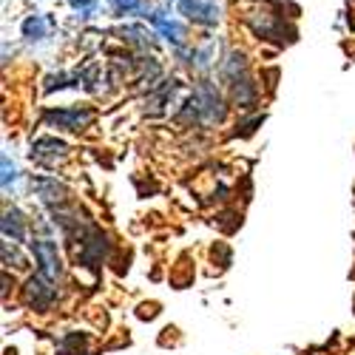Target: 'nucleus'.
Returning a JSON list of instances; mask_svg holds the SVG:
<instances>
[{
	"label": "nucleus",
	"instance_id": "f257e3e1",
	"mask_svg": "<svg viewBox=\"0 0 355 355\" xmlns=\"http://www.w3.org/2000/svg\"><path fill=\"white\" fill-rule=\"evenodd\" d=\"M236 3L242 6V20L256 35V40H268L276 46L295 40V28L282 15L276 0H236Z\"/></svg>",
	"mask_w": 355,
	"mask_h": 355
},
{
	"label": "nucleus",
	"instance_id": "f03ea898",
	"mask_svg": "<svg viewBox=\"0 0 355 355\" xmlns=\"http://www.w3.org/2000/svg\"><path fill=\"white\" fill-rule=\"evenodd\" d=\"M23 302L32 310H49L57 302V282L43 273L32 276L23 287Z\"/></svg>",
	"mask_w": 355,
	"mask_h": 355
},
{
	"label": "nucleus",
	"instance_id": "7ed1b4c3",
	"mask_svg": "<svg viewBox=\"0 0 355 355\" xmlns=\"http://www.w3.org/2000/svg\"><path fill=\"white\" fill-rule=\"evenodd\" d=\"M43 120L51 128H60V131H83L94 120V111L85 108V105L83 108H49L43 114Z\"/></svg>",
	"mask_w": 355,
	"mask_h": 355
},
{
	"label": "nucleus",
	"instance_id": "20e7f679",
	"mask_svg": "<svg viewBox=\"0 0 355 355\" xmlns=\"http://www.w3.org/2000/svg\"><path fill=\"white\" fill-rule=\"evenodd\" d=\"M142 17H145V20H151L154 28L159 32V37H165L173 49H185V46H188V32H185V26H182V23H176L173 17H168L165 12H148V9H145Z\"/></svg>",
	"mask_w": 355,
	"mask_h": 355
},
{
	"label": "nucleus",
	"instance_id": "39448f33",
	"mask_svg": "<svg viewBox=\"0 0 355 355\" xmlns=\"http://www.w3.org/2000/svg\"><path fill=\"white\" fill-rule=\"evenodd\" d=\"M180 12L199 23V26H216L219 23V6H216V0H180Z\"/></svg>",
	"mask_w": 355,
	"mask_h": 355
},
{
	"label": "nucleus",
	"instance_id": "423d86ee",
	"mask_svg": "<svg viewBox=\"0 0 355 355\" xmlns=\"http://www.w3.org/2000/svg\"><path fill=\"white\" fill-rule=\"evenodd\" d=\"M32 253H35V259H37V273H43V276H49V279H54L57 282V276H60V256H57V245L54 242H49V239H35L32 242Z\"/></svg>",
	"mask_w": 355,
	"mask_h": 355
},
{
	"label": "nucleus",
	"instance_id": "0eeeda50",
	"mask_svg": "<svg viewBox=\"0 0 355 355\" xmlns=\"http://www.w3.org/2000/svg\"><path fill=\"white\" fill-rule=\"evenodd\" d=\"M227 85H230V100L239 105V108H253L256 105V100H259V88H256V83H253V77H250V71H245V74H236V77H230V80H225Z\"/></svg>",
	"mask_w": 355,
	"mask_h": 355
},
{
	"label": "nucleus",
	"instance_id": "6e6552de",
	"mask_svg": "<svg viewBox=\"0 0 355 355\" xmlns=\"http://www.w3.org/2000/svg\"><path fill=\"white\" fill-rule=\"evenodd\" d=\"M69 145L57 137H40L32 145V159L40 165H57V159H66Z\"/></svg>",
	"mask_w": 355,
	"mask_h": 355
},
{
	"label": "nucleus",
	"instance_id": "1a4fd4ad",
	"mask_svg": "<svg viewBox=\"0 0 355 355\" xmlns=\"http://www.w3.org/2000/svg\"><path fill=\"white\" fill-rule=\"evenodd\" d=\"M120 37L125 40V43H131V46H137V49H154V32H148L145 26H123L120 28Z\"/></svg>",
	"mask_w": 355,
	"mask_h": 355
},
{
	"label": "nucleus",
	"instance_id": "9d476101",
	"mask_svg": "<svg viewBox=\"0 0 355 355\" xmlns=\"http://www.w3.org/2000/svg\"><path fill=\"white\" fill-rule=\"evenodd\" d=\"M49 35V17L43 15H28L23 20V37L26 40H43Z\"/></svg>",
	"mask_w": 355,
	"mask_h": 355
},
{
	"label": "nucleus",
	"instance_id": "9b49d317",
	"mask_svg": "<svg viewBox=\"0 0 355 355\" xmlns=\"http://www.w3.org/2000/svg\"><path fill=\"white\" fill-rule=\"evenodd\" d=\"M3 233H6V239H12V242H20L23 236H26V225H23L20 211H9V214H6V219H3Z\"/></svg>",
	"mask_w": 355,
	"mask_h": 355
},
{
	"label": "nucleus",
	"instance_id": "f8f14e48",
	"mask_svg": "<svg viewBox=\"0 0 355 355\" xmlns=\"http://www.w3.org/2000/svg\"><path fill=\"white\" fill-rule=\"evenodd\" d=\"M60 352L63 355H85V341L80 336H66L60 341Z\"/></svg>",
	"mask_w": 355,
	"mask_h": 355
},
{
	"label": "nucleus",
	"instance_id": "ddd939ff",
	"mask_svg": "<svg viewBox=\"0 0 355 355\" xmlns=\"http://www.w3.org/2000/svg\"><path fill=\"white\" fill-rule=\"evenodd\" d=\"M108 6L114 9V15L116 17H123V15H134V12H139L142 6H139V0H108Z\"/></svg>",
	"mask_w": 355,
	"mask_h": 355
},
{
	"label": "nucleus",
	"instance_id": "4468645a",
	"mask_svg": "<svg viewBox=\"0 0 355 355\" xmlns=\"http://www.w3.org/2000/svg\"><path fill=\"white\" fill-rule=\"evenodd\" d=\"M69 3H71V9L80 12L83 17H88V15L97 9V0H69Z\"/></svg>",
	"mask_w": 355,
	"mask_h": 355
},
{
	"label": "nucleus",
	"instance_id": "2eb2a0df",
	"mask_svg": "<svg viewBox=\"0 0 355 355\" xmlns=\"http://www.w3.org/2000/svg\"><path fill=\"white\" fill-rule=\"evenodd\" d=\"M176 3H180V0H176Z\"/></svg>",
	"mask_w": 355,
	"mask_h": 355
}]
</instances>
